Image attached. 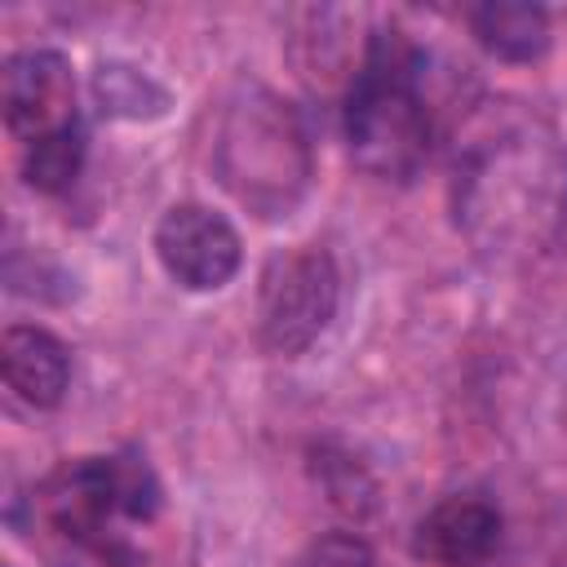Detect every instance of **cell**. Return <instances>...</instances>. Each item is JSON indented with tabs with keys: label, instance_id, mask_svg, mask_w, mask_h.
<instances>
[{
	"label": "cell",
	"instance_id": "obj_8",
	"mask_svg": "<svg viewBox=\"0 0 567 567\" xmlns=\"http://www.w3.org/2000/svg\"><path fill=\"white\" fill-rule=\"evenodd\" d=\"M505 536L501 509L478 492H452L416 518L412 554L434 567H483Z\"/></svg>",
	"mask_w": 567,
	"mask_h": 567
},
{
	"label": "cell",
	"instance_id": "obj_11",
	"mask_svg": "<svg viewBox=\"0 0 567 567\" xmlns=\"http://www.w3.org/2000/svg\"><path fill=\"white\" fill-rule=\"evenodd\" d=\"M93 97L102 115H120V120H155L168 111V93L128 62H102L93 71Z\"/></svg>",
	"mask_w": 567,
	"mask_h": 567
},
{
	"label": "cell",
	"instance_id": "obj_3",
	"mask_svg": "<svg viewBox=\"0 0 567 567\" xmlns=\"http://www.w3.org/2000/svg\"><path fill=\"white\" fill-rule=\"evenodd\" d=\"M350 159L381 177L408 182L430 155L434 111L425 97V53L403 31H377L341 106Z\"/></svg>",
	"mask_w": 567,
	"mask_h": 567
},
{
	"label": "cell",
	"instance_id": "obj_6",
	"mask_svg": "<svg viewBox=\"0 0 567 567\" xmlns=\"http://www.w3.org/2000/svg\"><path fill=\"white\" fill-rule=\"evenodd\" d=\"M155 257L186 292H217L244 261L239 230L208 204H173L155 226Z\"/></svg>",
	"mask_w": 567,
	"mask_h": 567
},
{
	"label": "cell",
	"instance_id": "obj_9",
	"mask_svg": "<svg viewBox=\"0 0 567 567\" xmlns=\"http://www.w3.org/2000/svg\"><path fill=\"white\" fill-rule=\"evenodd\" d=\"M4 385L31 408H58L71 385V350L35 323H13L0 337Z\"/></svg>",
	"mask_w": 567,
	"mask_h": 567
},
{
	"label": "cell",
	"instance_id": "obj_7",
	"mask_svg": "<svg viewBox=\"0 0 567 567\" xmlns=\"http://www.w3.org/2000/svg\"><path fill=\"white\" fill-rule=\"evenodd\" d=\"M4 124L22 146L49 142L80 124L75 75L58 49H22L4 62Z\"/></svg>",
	"mask_w": 567,
	"mask_h": 567
},
{
	"label": "cell",
	"instance_id": "obj_4",
	"mask_svg": "<svg viewBox=\"0 0 567 567\" xmlns=\"http://www.w3.org/2000/svg\"><path fill=\"white\" fill-rule=\"evenodd\" d=\"M221 186L261 217H284L310 182L306 128L288 102L266 89H244L217 128Z\"/></svg>",
	"mask_w": 567,
	"mask_h": 567
},
{
	"label": "cell",
	"instance_id": "obj_10",
	"mask_svg": "<svg viewBox=\"0 0 567 567\" xmlns=\"http://www.w3.org/2000/svg\"><path fill=\"white\" fill-rule=\"evenodd\" d=\"M470 31L501 62H536L549 49V13L540 4H518V0L478 4L470 9Z\"/></svg>",
	"mask_w": 567,
	"mask_h": 567
},
{
	"label": "cell",
	"instance_id": "obj_1",
	"mask_svg": "<svg viewBox=\"0 0 567 567\" xmlns=\"http://www.w3.org/2000/svg\"><path fill=\"white\" fill-rule=\"evenodd\" d=\"M456 230L492 261H532L567 230V151L558 133L523 111L474 124L452 168Z\"/></svg>",
	"mask_w": 567,
	"mask_h": 567
},
{
	"label": "cell",
	"instance_id": "obj_5",
	"mask_svg": "<svg viewBox=\"0 0 567 567\" xmlns=\"http://www.w3.org/2000/svg\"><path fill=\"white\" fill-rule=\"evenodd\" d=\"M341 301V275L328 248L301 244L266 261L257 288V337L270 354H301L332 323Z\"/></svg>",
	"mask_w": 567,
	"mask_h": 567
},
{
	"label": "cell",
	"instance_id": "obj_12",
	"mask_svg": "<svg viewBox=\"0 0 567 567\" xmlns=\"http://www.w3.org/2000/svg\"><path fill=\"white\" fill-rule=\"evenodd\" d=\"M80 168H84V124L66 128V133H58L49 142L22 146V177L40 195L71 190V182L80 177Z\"/></svg>",
	"mask_w": 567,
	"mask_h": 567
},
{
	"label": "cell",
	"instance_id": "obj_2",
	"mask_svg": "<svg viewBox=\"0 0 567 567\" xmlns=\"http://www.w3.org/2000/svg\"><path fill=\"white\" fill-rule=\"evenodd\" d=\"M58 563L66 567H146L120 523L159 514V483L142 456H80L58 465L35 496Z\"/></svg>",
	"mask_w": 567,
	"mask_h": 567
},
{
	"label": "cell",
	"instance_id": "obj_13",
	"mask_svg": "<svg viewBox=\"0 0 567 567\" xmlns=\"http://www.w3.org/2000/svg\"><path fill=\"white\" fill-rule=\"evenodd\" d=\"M297 567H377L372 545L354 532H323L319 540L306 545Z\"/></svg>",
	"mask_w": 567,
	"mask_h": 567
}]
</instances>
